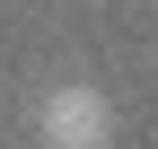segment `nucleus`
I'll list each match as a JSON object with an SVG mask.
<instances>
[{"mask_svg":"<svg viewBox=\"0 0 158 149\" xmlns=\"http://www.w3.org/2000/svg\"><path fill=\"white\" fill-rule=\"evenodd\" d=\"M35 132H44V149H106L114 140V97L88 88V79H62L35 105Z\"/></svg>","mask_w":158,"mask_h":149,"instance_id":"nucleus-1","label":"nucleus"}]
</instances>
